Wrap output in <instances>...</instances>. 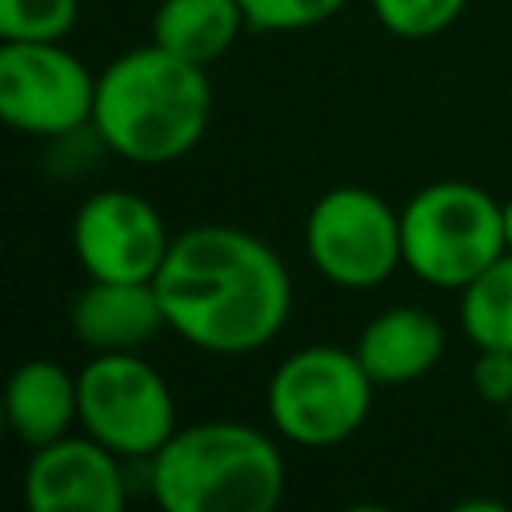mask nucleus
Instances as JSON below:
<instances>
[{
    "label": "nucleus",
    "mask_w": 512,
    "mask_h": 512,
    "mask_svg": "<svg viewBox=\"0 0 512 512\" xmlns=\"http://www.w3.org/2000/svg\"><path fill=\"white\" fill-rule=\"evenodd\" d=\"M152 284L164 324L212 356L264 348L292 312L284 260L236 224H196L172 236Z\"/></svg>",
    "instance_id": "nucleus-1"
},
{
    "label": "nucleus",
    "mask_w": 512,
    "mask_h": 512,
    "mask_svg": "<svg viewBox=\"0 0 512 512\" xmlns=\"http://www.w3.org/2000/svg\"><path fill=\"white\" fill-rule=\"evenodd\" d=\"M212 116V84L156 40L116 56L96 76L92 128L108 152L132 164H172L188 156Z\"/></svg>",
    "instance_id": "nucleus-2"
},
{
    "label": "nucleus",
    "mask_w": 512,
    "mask_h": 512,
    "mask_svg": "<svg viewBox=\"0 0 512 512\" xmlns=\"http://www.w3.org/2000/svg\"><path fill=\"white\" fill-rule=\"evenodd\" d=\"M152 496L168 512H272L284 496V456L240 420L176 428L148 460Z\"/></svg>",
    "instance_id": "nucleus-3"
},
{
    "label": "nucleus",
    "mask_w": 512,
    "mask_h": 512,
    "mask_svg": "<svg viewBox=\"0 0 512 512\" xmlns=\"http://www.w3.org/2000/svg\"><path fill=\"white\" fill-rule=\"evenodd\" d=\"M404 268L432 288H464L508 252L504 204L468 180L424 184L400 208Z\"/></svg>",
    "instance_id": "nucleus-4"
},
{
    "label": "nucleus",
    "mask_w": 512,
    "mask_h": 512,
    "mask_svg": "<svg viewBox=\"0 0 512 512\" xmlns=\"http://www.w3.org/2000/svg\"><path fill=\"white\" fill-rule=\"evenodd\" d=\"M372 388L356 348L308 344L276 364L268 380V420L288 444L332 448L368 420Z\"/></svg>",
    "instance_id": "nucleus-5"
},
{
    "label": "nucleus",
    "mask_w": 512,
    "mask_h": 512,
    "mask_svg": "<svg viewBox=\"0 0 512 512\" xmlns=\"http://www.w3.org/2000/svg\"><path fill=\"white\" fill-rule=\"evenodd\" d=\"M80 428L116 456L152 460L176 432L168 380L136 352H96L76 372Z\"/></svg>",
    "instance_id": "nucleus-6"
},
{
    "label": "nucleus",
    "mask_w": 512,
    "mask_h": 512,
    "mask_svg": "<svg viewBox=\"0 0 512 512\" xmlns=\"http://www.w3.org/2000/svg\"><path fill=\"white\" fill-rule=\"evenodd\" d=\"M304 252L336 288H376L404 264L400 212L360 184L328 188L304 220Z\"/></svg>",
    "instance_id": "nucleus-7"
},
{
    "label": "nucleus",
    "mask_w": 512,
    "mask_h": 512,
    "mask_svg": "<svg viewBox=\"0 0 512 512\" xmlns=\"http://www.w3.org/2000/svg\"><path fill=\"white\" fill-rule=\"evenodd\" d=\"M96 76L60 40L0 44V116L24 136H68L92 124Z\"/></svg>",
    "instance_id": "nucleus-8"
},
{
    "label": "nucleus",
    "mask_w": 512,
    "mask_h": 512,
    "mask_svg": "<svg viewBox=\"0 0 512 512\" xmlns=\"http://www.w3.org/2000/svg\"><path fill=\"white\" fill-rule=\"evenodd\" d=\"M72 248L88 280H156L172 236L156 204L124 188H100L72 216Z\"/></svg>",
    "instance_id": "nucleus-9"
},
{
    "label": "nucleus",
    "mask_w": 512,
    "mask_h": 512,
    "mask_svg": "<svg viewBox=\"0 0 512 512\" xmlns=\"http://www.w3.org/2000/svg\"><path fill=\"white\" fill-rule=\"evenodd\" d=\"M108 444L96 436H60L32 448L24 468V504L36 512H120L124 472Z\"/></svg>",
    "instance_id": "nucleus-10"
},
{
    "label": "nucleus",
    "mask_w": 512,
    "mask_h": 512,
    "mask_svg": "<svg viewBox=\"0 0 512 512\" xmlns=\"http://www.w3.org/2000/svg\"><path fill=\"white\" fill-rule=\"evenodd\" d=\"M164 324L152 280H88L72 300V332L92 352H136Z\"/></svg>",
    "instance_id": "nucleus-11"
},
{
    "label": "nucleus",
    "mask_w": 512,
    "mask_h": 512,
    "mask_svg": "<svg viewBox=\"0 0 512 512\" xmlns=\"http://www.w3.org/2000/svg\"><path fill=\"white\" fill-rule=\"evenodd\" d=\"M356 356L376 388L412 384L424 372H432L436 360L444 356V324L416 304L384 308L364 324L356 340Z\"/></svg>",
    "instance_id": "nucleus-12"
},
{
    "label": "nucleus",
    "mask_w": 512,
    "mask_h": 512,
    "mask_svg": "<svg viewBox=\"0 0 512 512\" xmlns=\"http://www.w3.org/2000/svg\"><path fill=\"white\" fill-rule=\"evenodd\" d=\"M4 420L28 452L68 436L80 420L76 376L56 360H24L4 392Z\"/></svg>",
    "instance_id": "nucleus-13"
},
{
    "label": "nucleus",
    "mask_w": 512,
    "mask_h": 512,
    "mask_svg": "<svg viewBox=\"0 0 512 512\" xmlns=\"http://www.w3.org/2000/svg\"><path fill=\"white\" fill-rule=\"evenodd\" d=\"M248 28L240 0H160L152 12V40L188 64H216Z\"/></svg>",
    "instance_id": "nucleus-14"
},
{
    "label": "nucleus",
    "mask_w": 512,
    "mask_h": 512,
    "mask_svg": "<svg viewBox=\"0 0 512 512\" xmlns=\"http://www.w3.org/2000/svg\"><path fill=\"white\" fill-rule=\"evenodd\" d=\"M460 328L472 348L512 352V252L496 256L460 288Z\"/></svg>",
    "instance_id": "nucleus-15"
},
{
    "label": "nucleus",
    "mask_w": 512,
    "mask_h": 512,
    "mask_svg": "<svg viewBox=\"0 0 512 512\" xmlns=\"http://www.w3.org/2000/svg\"><path fill=\"white\" fill-rule=\"evenodd\" d=\"M80 0H0V40H64Z\"/></svg>",
    "instance_id": "nucleus-16"
},
{
    "label": "nucleus",
    "mask_w": 512,
    "mask_h": 512,
    "mask_svg": "<svg viewBox=\"0 0 512 512\" xmlns=\"http://www.w3.org/2000/svg\"><path fill=\"white\" fill-rule=\"evenodd\" d=\"M372 16L384 24V32L400 40H428L440 36L456 16L464 12L468 0H368Z\"/></svg>",
    "instance_id": "nucleus-17"
},
{
    "label": "nucleus",
    "mask_w": 512,
    "mask_h": 512,
    "mask_svg": "<svg viewBox=\"0 0 512 512\" xmlns=\"http://www.w3.org/2000/svg\"><path fill=\"white\" fill-rule=\"evenodd\" d=\"M252 32H300L324 24L344 8V0H240Z\"/></svg>",
    "instance_id": "nucleus-18"
},
{
    "label": "nucleus",
    "mask_w": 512,
    "mask_h": 512,
    "mask_svg": "<svg viewBox=\"0 0 512 512\" xmlns=\"http://www.w3.org/2000/svg\"><path fill=\"white\" fill-rule=\"evenodd\" d=\"M472 384L488 404H508L512 400V352L500 348H476L472 360Z\"/></svg>",
    "instance_id": "nucleus-19"
},
{
    "label": "nucleus",
    "mask_w": 512,
    "mask_h": 512,
    "mask_svg": "<svg viewBox=\"0 0 512 512\" xmlns=\"http://www.w3.org/2000/svg\"><path fill=\"white\" fill-rule=\"evenodd\" d=\"M504 240H508V252H512V200H504Z\"/></svg>",
    "instance_id": "nucleus-20"
},
{
    "label": "nucleus",
    "mask_w": 512,
    "mask_h": 512,
    "mask_svg": "<svg viewBox=\"0 0 512 512\" xmlns=\"http://www.w3.org/2000/svg\"><path fill=\"white\" fill-rule=\"evenodd\" d=\"M504 420H508V432H512V400L504 404Z\"/></svg>",
    "instance_id": "nucleus-21"
}]
</instances>
